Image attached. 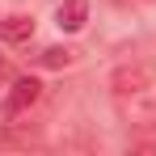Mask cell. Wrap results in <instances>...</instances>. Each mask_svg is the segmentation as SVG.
<instances>
[{
    "mask_svg": "<svg viewBox=\"0 0 156 156\" xmlns=\"http://www.w3.org/2000/svg\"><path fill=\"white\" fill-rule=\"evenodd\" d=\"M156 84V68L152 63H122L114 76H110V89H114V97L118 101H127V97H148V89Z\"/></svg>",
    "mask_w": 156,
    "mask_h": 156,
    "instance_id": "cell-1",
    "label": "cell"
},
{
    "mask_svg": "<svg viewBox=\"0 0 156 156\" xmlns=\"http://www.w3.org/2000/svg\"><path fill=\"white\" fill-rule=\"evenodd\" d=\"M0 38H4V42H30V38H34V17H26V13L0 17Z\"/></svg>",
    "mask_w": 156,
    "mask_h": 156,
    "instance_id": "cell-4",
    "label": "cell"
},
{
    "mask_svg": "<svg viewBox=\"0 0 156 156\" xmlns=\"http://www.w3.org/2000/svg\"><path fill=\"white\" fill-rule=\"evenodd\" d=\"M139 148H144V152H156V135H148V139H144Z\"/></svg>",
    "mask_w": 156,
    "mask_h": 156,
    "instance_id": "cell-7",
    "label": "cell"
},
{
    "mask_svg": "<svg viewBox=\"0 0 156 156\" xmlns=\"http://www.w3.org/2000/svg\"><path fill=\"white\" fill-rule=\"evenodd\" d=\"M38 97H42V84L34 76H21L9 84V93H4V101H0V118L4 122H17V118H26L30 110L38 105Z\"/></svg>",
    "mask_w": 156,
    "mask_h": 156,
    "instance_id": "cell-2",
    "label": "cell"
},
{
    "mask_svg": "<svg viewBox=\"0 0 156 156\" xmlns=\"http://www.w3.org/2000/svg\"><path fill=\"white\" fill-rule=\"evenodd\" d=\"M72 59H76V51H68V47H47V51L38 55L42 68H68Z\"/></svg>",
    "mask_w": 156,
    "mask_h": 156,
    "instance_id": "cell-5",
    "label": "cell"
},
{
    "mask_svg": "<svg viewBox=\"0 0 156 156\" xmlns=\"http://www.w3.org/2000/svg\"><path fill=\"white\" fill-rule=\"evenodd\" d=\"M84 21H89V0H63V4L55 9V26L68 30V34H72V30H80Z\"/></svg>",
    "mask_w": 156,
    "mask_h": 156,
    "instance_id": "cell-3",
    "label": "cell"
},
{
    "mask_svg": "<svg viewBox=\"0 0 156 156\" xmlns=\"http://www.w3.org/2000/svg\"><path fill=\"white\" fill-rule=\"evenodd\" d=\"M4 84H13V63H9V55H0V89Z\"/></svg>",
    "mask_w": 156,
    "mask_h": 156,
    "instance_id": "cell-6",
    "label": "cell"
}]
</instances>
